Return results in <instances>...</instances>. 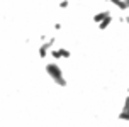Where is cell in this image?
Returning <instances> with one entry per match:
<instances>
[{
    "instance_id": "6da1fadb",
    "label": "cell",
    "mask_w": 129,
    "mask_h": 127,
    "mask_svg": "<svg viewBox=\"0 0 129 127\" xmlns=\"http://www.w3.org/2000/svg\"><path fill=\"white\" fill-rule=\"evenodd\" d=\"M109 15H112V14H110V10H100V12H97L95 15L92 17V20H93L95 24H100V22H102L104 19H107Z\"/></svg>"
},
{
    "instance_id": "7a4b0ae2",
    "label": "cell",
    "mask_w": 129,
    "mask_h": 127,
    "mask_svg": "<svg viewBox=\"0 0 129 127\" xmlns=\"http://www.w3.org/2000/svg\"><path fill=\"white\" fill-rule=\"evenodd\" d=\"M109 2L116 7V9H119L121 12H126V10H127V5H126V2H124V0H109Z\"/></svg>"
},
{
    "instance_id": "3957f363",
    "label": "cell",
    "mask_w": 129,
    "mask_h": 127,
    "mask_svg": "<svg viewBox=\"0 0 129 127\" xmlns=\"http://www.w3.org/2000/svg\"><path fill=\"white\" fill-rule=\"evenodd\" d=\"M112 20H114V17H112V15H109L107 19H104L100 24H97V25H99V29H100V31H105V29H109V25L112 24Z\"/></svg>"
},
{
    "instance_id": "277c9868",
    "label": "cell",
    "mask_w": 129,
    "mask_h": 127,
    "mask_svg": "<svg viewBox=\"0 0 129 127\" xmlns=\"http://www.w3.org/2000/svg\"><path fill=\"white\" fill-rule=\"evenodd\" d=\"M119 120H124V122H129V112H124V110H121L119 112Z\"/></svg>"
},
{
    "instance_id": "5b68a950",
    "label": "cell",
    "mask_w": 129,
    "mask_h": 127,
    "mask_svg": "<svg viewBox=\"0 0 129 127\" xmlns=\"http://www.w3.org/2000/svg\"><path fill=\"white\" fill-rule=\"evenodd\" d=\"M119 22H124V24H129V15H124V17H119Z\"/></svg>"
},
{
    "instance_id": "8992f818",
    "label": "cell",
    "mask_w": 129,
    "mask_h": 127,
    "mask_svg": "<svg viewBox=\"0 0 129 127\" xmlns=\"http://www.w3.org/2000/svg\"><path fill=\"white\" fill-rule=\"evenodd\" d=\"M68 5H70V4H68V0H63V2L59 4V7H61V9H66Z\"/></svg>"
},
{
    "instance_id": "52a82bcc",
    "label": "cell",
    "mask_w": 129,
    "mask_h": 127,
    "mask_svg": "<svg viewBox=\"0 0 129 127\" xmlns=\"http://www.w3.org/2000/svg\"><path fill=\"white\" fill-rule=\"evenodd\" d=\"M126 2V5H127V10H129V0H124Z\"/></svg>"
},
{
    "instance_id": "ba28073f",
    "label": "cell",
    "mask_w": 129,
    "mask_h": 127,
    "mask_svg": "<svg viewBox=\"0 0 129 127\" xmlns=\"http://www.w3.org/2000/svg\"><path fill=\"white\" fill-rule=\"evenodd\" d=\"M127 95H129V87H127Z\"/></svg>"
}]
</instances>
